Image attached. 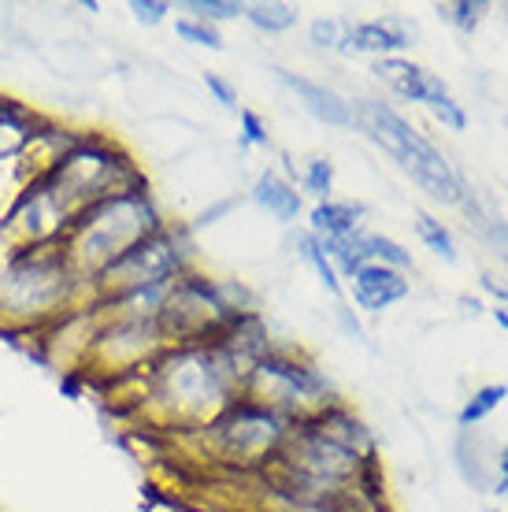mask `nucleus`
I'll list each match as a JSON object with an SVG mask.
<instances>
[{"mask_svg":"<svg viewBox=\"0 0 508 512\" xmlns=\"http://www.w3.org/2000/svg\"><path fill=\"white\" fill-rule=\"evenodd\" d=\"M401 297H408V279L394 268L382 264H364L353 275V301L364 312H382V308L397 305Z\"/></svg>","mask_w":508,"mask_h":512,"instance_id":"17","label":"nucleus"},{"mask_svg":"<svg viewBox=\"0 0 508 512\" xmlns=\"http://www.w3.org/2000/svg\"><path fill=\"white\" fill-rule=\"evenodd\" d=\"M89 301L93 286L78 279L60 245L12 249L0 260V331L38 338Z\"/></svg>","mask_w":508,"mask_h":512,"instance_id":"2","label":"nucleus"},{"mask_svg":"<svg viewBox=\"0 0 508 512\" xmlns=\"http://www.w3.org/2000/svg\"><path fill=\"white\" fill-rule=\"evenodd\" d=\"M345 34H349V23L331 15V19H316V23L308 26V38L316 49H331V52H342L345 45Z\"/></svg>","mask_w":508,"mask_h":512,"instance_id":"29","label":"nucleus"},{"mask_svg":"<svg viewBox=\"0 0 508 512\" xmlns=\"http://www.w3.org/2000/svg\"><path fill=\"white\" fill-rule=\"evenodd\" d=\"M45 179L56 186V193L64 197L75 216L82 208L104 201V197L149 186V175L141 171V164L130 156L127 145H119L101 130H78L71 149L56 160V167Z\"/></svg>","mask_w":508,"mask_h":512,"instance_id":"4","label":"nucleus"},{"mask_svg":"<svg viewBox=\"0 0 508 512\" xmlns=\"http://www.w3.org/2000/svg\"><path fill=\"white\" fill-rule=\"evenodd\" d=\"M160 227H167V219L156 205L153 190L138 186V190H123L82 208L60 249L67 253L71 268L78 271V279L93 286V279L104 268H112L115 260L127 256L138 242L153 238Z\"/></svg>","mask_w":508,"mask_h":512,"instance_id":"3","label":"nucleus"},{"mask_svg":"<svg viewBox=\"0 0 508 512\" xmlns=\"http://www.w3.org/2000/svg\"><path fill=\"white\" fill-rule=\"evenodd\" d=\"M75 223V212L56 193L49 179H30L15 190L12 205L0 216V238L12 249H45V245H64L67 231Z\"/></svg>","mask_w":508,"mask_h":512,"instance_id":"11","label":"nucleus"},{"mask_svg":"<svg viewBox=\"0 0 508 512\" xmlns=\"http://www.w3.org/2000/svg\"><path fill=\"white\" fill-rule=\"evenodd\" d=\"M78 138L75 127H64L60 119L45 116V123L38 127V134L30 138V145L23 149V156H19V179L30 182V179H45L52 167H56V160L71 149V141Z\"/></svg>","mask_w":508,"mask_h":512,"instance_id":"15","label":"nucleus"},{"mask_svg":"<svg viewBox=\"0 0 508 512\" xmlns=\"http://www.w3.org/2000/svg\"><path fill=\"white\" fill-rule=\"evenodd\" d=\"M175 34L190 45H204V49H223V38H219L216 26L201 23V19H190V15H178Z\"/></svg>","mask_w":508,"mask_h":512,"instance_id":"30","label":"nucleus"},{"mask_svg":"<svg viewBox=\"0 0 508 512\" xmlns=\"http://www.w3.org/2000/svg\"><path fill=\"white\" fill-rule=\"evenodd\" d=\"M483 286H486V290H490V294L501 297V301H508V290H505V286H497V282L490 279V275H486V279H483Z\"/></svg>","mask_w":508,"mask_h":512,"instance_id":"36","label":"nucleus"},{"mask_svg":"<svg viewBox=\"0 0 508 512\" xmlns=\"http://www.w3.org/2000/svg\"><path fill=\"white\" fill-rule=\"evenodd\" d=\"M245 375L216 346H167L141 375V405L160 427L204 431L242 394Z\"/></svg>","mask_w":508,"mask_h":512,"instance_id":"1","label":"nucleus"},{"mask_svg":"<svg viewBox=\"0 0 508 512\" xmlns=\"http://www.w3.org/2000/svg\"><path fill=\"white\" fill-rule=\"evenodd\" d=\"M486 8H490V4H471V0H453V4H434V12L442 15L445 23H453L457 30H464V34H471V30L479 26V19H483Z\"/></svg>","mask_w":508,"mask_h":512,"instance_id":"28","label":"nucleus"},{"mask_svg":"<svg viewBox=\"0 0 508 512\" xmlns=\"http://www.w3.org/2000/svg\"><path fill=\"white\" fill-rule=\"evenodd\" d=\"M275 78H279L282 86H290V90L297 93V101L305 104L319 123H331V127H342V130L356 127L353 104L342 101L334 90L319 86V82H312V78H305V75H293V71H286V67H275Z\"/></svg>","mask_w":508,"mask_h":512,"instance_id":"16","label":"nucleus"},{"mask_svg":"<svg viewBox=\"0 0 508 512\" xmlns=\"http://www.w3.org/2000/svg\"><path fill=\"white\" fill-rule=\"evenodd\" d=\"M505 490H508V449L501 453V479H497L494 494H505Z\"/></svg>","mask_w":508,"mask_h":512,"instance_id":"35","label":"nucleus"},{"mask_svg":"<svg viewBox=\"0 0 508 512\" xmlns=\"http://www.w3.org/2000/svg\"><path fill=\"white\" fill-rule=\"evenodd\" d=\"M301 186H305L312 197L319 201H331V190H334V164L327 160V156H312L305 164V171H301Z\"/></svg>","mask_w":508,"mask_h":512,"instance_id":"27","label":"nucleus"},{"mask_svg":"<svg viewBox=\"0 0 508 512\" xmlns=\"http://www.w3.org/2000/svg\"><path fill=\"white\" fill-rule=\"evenodd\" d=\"M416 238H420L431 253L445 256V260H457V249H453V234L445 231V223H438L427 212H416Z\"/></svg>","mask_w":508,"mask_h":512,"instance_id":"25","label":"nucleus"},{"mask_svg":"<svg viewBox=\"0 0 508 512\" xmlns=\"http://www.w3.org/2000/svg\"><path fill=\"white\" fill-rule=\"evenodd\" d=\"M412 45V26L401 15H382L368 23H349L342 52H371V56H397Z\"/></svg>","mask_w":508,"mask_h":512,"instance_id":"14","label":"nucleus"},{"mask_svg":"<svg viewBox=\"0 0 508 512\" xmlns=\"http://www.w3.org/2000/svg\"><path fill=\"white\" fill-rule=\"evenodd\" d=\"M97 327H101V308H97V301H89V305L67 312L60 323H52L45 334H38L41 353L56 368H82Z\"/></svg>","mask_w":508,"mask_h":512,"instance_id":"12","label":"nucleus"},{"mask_svg":"<svg viewBox=\"0 0 508 512\" xmlns=\"http://www.w3.org/2000/svg\"><path fill=\"white\" fill-rule=\"evenodd\" d=\"M371 75L386 82L394 93H401L405 101H420L427 108L434 104L449 101V90H445V82L431 71H423L420 64H412V60H401V56H382L371 64Z\"/></svg>","mask_w":508,"mask_h":512,"instance_id":"13","label":"nucleus"},{"mask_svg":"<svg viewBox=\"0 0 508 512\" xmlns=\"http://www.w3.org/2000/svg\"><path fill=\"white\" fill-rule=\"evenodd\" d=\"M238 123H242V145H245V149H256V145H271V134H267L264 119L256 116L253 108H238Z\"/></svg>","mask_w":508,"mask_h":512,"instance_id":"31","label":"nucleus"},{"mask_svg":"<svg viewBox=\"0 0 508 512\" xmlns=\"http://www.w3.org/2000/svg\"><path fill=\"white\" fill-rule=\"evenodd\" d=\"M193 271V245L190 227H160L153 238H145L119 256L112 268H104L93 279V301H108V297L130 294V290H145V286H167L178 275Z\"/></svg>","mask_w":508,"mask_h":512,"instance_id":"8","label":"nucleus"},{"mask_svg":"<svg viewBox=\"0 0 508 512\" xmlns=\"http://www.w3.org/2000/svg\"><path fill=\"white\" fill-rule=\"evenodd\" d=\"M204 86H208V93H212L227 112H238V93H234V86H230L227 78L216 75V71H204Z\"/></svg>","mask_w":508,"mask_h":512,"instance_id":"33","label":"nucleus"},{"mask_svg":"<svg viewBox=\"0 0 508 512\" xmlns=\"http://www.w3.org/2000/svg\"><path fill=\"white\" fill-rule=\"evenodd\" d=\"M130 12H134V19L141 26H160L167 19V12H171V4L167 0H134Z\"/></svg>","mask_w":508,"mask_h":512,"instance_id":"32","label":"nucleus"},{"mask_svg":"<svg viewBox=\"0 0 508 512\" xmlns=\"http://www.w3.org/2000/svg\"><path fill=\"white\" fill-rule=\"evenodd\" d=\"M494 320L501 323V327H505V331H508V308H505V305H501V308H494Z\"/></svg>","mask_w":508,"mask_h":512,"instance_id":"37","label":"nucleus"},{"mask_svg":"<svg viewBox=\"0 0 508 512\" xmlns=\"http://www.w3.org/2000/svg\"><path fill=\"white\" fill-rule=\"evenodd\" d=\"M253 201L260 208H267L279 223H293V219L301 216V193H297V186L279 179L275 171H264V175L256 179Z\"/></svg>","mask_w":508,"mask_h":512,"instance_id":"19","label":"nucleus"},{"mask_svg":"<svg viewBox=\"0 0 508 512\" xmlns=\"http://www.w3.org/2000/svg\"><path fill=\"white\" fill-rule=\"evenodd\" d=\"M245 19L264 30V34H286L290 26H297L301 12L297 4H282V0H260V4H245Z\"/></svg>","mask_w":508,"mask_h":512,"instance_id":"21","label":"nucleus"},{"mask_svg":"<svg viewBox=\"0 0 508 512\" xmlns=\"http://www.w3.org/2000/svg\"><path fill=\"white\" fill-rule=\"evenodd\" d=\"M293 423L279 412L256 405L249 397H234L227 409L201 431L208 457H216L230 472H267L279 461Z\"/></svg>","mask_w":508,"mask_h":512,"instance_id":"6","label":"nucleus"},{"mask_svg":"<svg viewBox=\"0 0 508 512\" xmlns=\"http://www.w3.org/2000/svg\"><path fill=\"white\" fill-rule=\"evenodd\" d=\"M167 349L156 320H112L101 316V327L93 334L82 372L104 386H119L141 379L160 353Z\"/></svg>","mask_w":508,"mask_h":512,"instance_id":"10","label":"nucleus"},{"mask_svg":"<svg viewBox=\"0 0 508 512\" xmlns=\"http://www.w3.org/2000/svg\"><path fill=\"white\" fill-rule=\"evenodd\" d=\"M234 316H242V312H234L223 301L216 279H208L201 271H186L171 282L156 327L167 346H208L227 331Z\"/></svg>","mask_w":508,"mask_h":512,"instance_id":"9","label":"nucleus"},{"mask_svg":"<svg viewBox=\"0 0 508 512\" xmlns=\"http://www.w3.org/2000/svg\"><path fill=\"white\" fill-rule=\"evenodd\" d=\"M353 123L364 127L379 149L394 156L397 164L408 171V179L416 182L427 197H434L438 205H464L468 201V186L457 175V167L449 164L438 145L427 141L420 130L412 127L401 112H394L390 104L382 101H360L353 108Z\"/></svg>","mask_w":508,"mask_h":512,"instance_id":"5","label":"nucleus"},{"mask_svg":"<svg viewBox=\"0 0 508 512\" xmlns=\"http://www.w3.org/2000/svg\"><path fill=\"white\" fill-rule=\"evenodd\" d=\"M505 397H508V386H501V383L475 390V397H471L468 405L460 409V427H475L479 420H486V416H490V412H494Z\"/></svg>","mask_w":508,"mask_h":512,"instance_id":"26","label":"nucleus"},{"mask_svg":"<svg viewBox=\"0 0 508 512\" xmlns=\"http://www.w3.org/2000/svg\"><path fill=\"white\" fill-rule=\"evenodd\" d=\"M431 112H434V119H438V123H445L449 130H468V116L460 112V104L453 101V97H449V101H442V104H434Z\"/></svg>","mask_w":508,"mask_h":512,"instance_id":"34","label":"nucleus"},{"mask_svg":"<svg viewBox=\"0 0 508 512\" xmlns=\"http://www.w3.org/2000/svg\"><path fill=\"white\" fill-rule=\"evenodd\" d=\"M182 12L190 15V19H201V23L216 26V23H230V19L245 15V4H238V0H186Z\"/></svg>","mask_w":508,"mask_h":512,"instance_id":"23","label":"nucleus"},{"mask_svg":"<svg viewBox=\"0 0 508 512\" xmlns=\"http://www.w3.org/2000/svg\"><path fill=\"white\" fill-rule=\"evenodd\" d=\"M364 245H368L371 264H382V268H394V271L412 268V253L401 249L397 242H390V238H382V234H364Z\"/></svg>","mask_w":508,"mask_h":512,"instance_id":"24","label":"nucleus"},{"mask_svg":"<svg viewBox=\"0 0 508 512\" xmlns=\"http://www.w3.org/2000/svg\"><path fill=\"white\" fill-rule=\"evenodd\" d=\"M360 216H364V205H353V201H319L312 208V234L319 242H331V238H345V234L360 231Z\"/></svg>","mask_w":508,"mask_h":512,"instance_id":"20","label":"nucleus"},{"mask_svg":"<svg viewBox=\"0 0 508 512\" xmlns=\"http://www.w3.org/2000/svg\"><path fill=\"white\" fill-rule=\"evenodd\" d=\"M242 397L279 412L290 423L308 420V416H316L338 401L327 375L319 372L312 360L293 357L286 349H271L267 357L256 360L253 372L245 375Z\"/></svg>","mask_w":508,"mask_h":512,"instance_id":"7","label":"nucleus"},{"mask_svg":"<svg viewBox=\"0 0 508 512\" xmlns=\"http://www.w3.org/2000/svg\"><path fill=\"white\" fill-rule=\"evenodd\" d=\"M41 123H45V116H41L38 108L0 93V164L23 156V149L38 134Z\"/></svg>","mask_w":508,"mask_h":512,"instance_id":"18","label":"nucleus"},{"mask_svg":"<svg viewBox=\"0 0 508 512\" xmlns=\"http://www.w3.org/2000/svg\"><path fill=\"white\" fill-rule=\"evenodd\" d=\"M297 249H301V256H305L308 264L316 268V275H319V282L327 286V294H342V282H338V271H334V264L327 260V253H323V245H319V238L312 231H305V234H297Z\"/></svg>","mask_w":508,"mask_h":512,"instance_id":"22","label":"nucleus"}]
</instances>
